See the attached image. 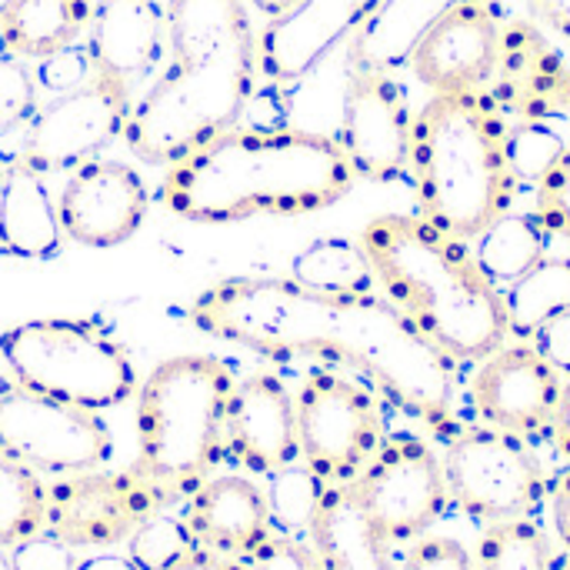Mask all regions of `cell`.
Here are the masks:
<instances>
[{
	"label": "cell",
	"instance_id": "1",
	"mask_svg": "<svg viewBox=\"0 0 570 570\" xmlns=\"http://www.w3.org/2000/svg\"><path fill=\"white\" fill-rule=\"evenodd\" d=\"M187 321L271 361L311 357L331 371H354L417 417L448 421L454 361L374 291H314L294 277H227L194 297Z\"/></svg>",
	"mask_w": 570,
	"mask_h": 570
},
{
	"label": "cell",
	"instance_id": "2",
	"mask_svg": "<svg viewBox=\"0 0 570 570\" xmlns=\"http://www.w3.org/2000/svg\"><path fill=\"white\" fill-rule=\"evenodd\" d=\"M354 180L337 137L237 124L167 167L160 204L180 220L220 227L327 210Z\"/></svg>",
	"mask_w": 570,
	"mask_h": 570
},
{
	"label": "cell",
	"instance_id": "3",
	"mask_svg": "<svg viewBox=\"0 0 570 570\" xmlns=\"http://www.w3.org/2000/svg\"><path fill=\"white\" fill-rule=\"evenodd\" d=\"M374 287L441 354L484 361L508 344L501 287L464 240L441 234L421 214H381L357 234Z\"/></svg>",
	"mask_w": 570,
	"mask_h": 570
},
{
	"label": "cell",
	"instance_id": "4",
	"mask_svg": "<svg viewBox=\"0 0 570 570\" xmlns=\"http://www.w3.org/2000/svg\"><path fill=\"white\" fill-rule=\"evenodd\" d=\"M411 170L421 217L464 244H474L514 204L508 130L478 90L428 100L414 120Z\"/></svg>",
	"mask_w": 570,
	"mask_h": 570
},
{
	"label": "cell",
	"instance_id": "5",
	"mask_svg": "<svg viewBox=\"0 0 570 570\" xmlns=\"http://www.w3.org/2000/svg\"><path fill=\"white\" fill-rule=\"evenodd\" d=\"M234 371L214 354L160 361L137 394V461L130 471L160 508L187 501L227 458Z\"/></svg>",
	"mask_w": 570,
	"mask_h": 570
},
{
	"label": "cell",
	"instance_id": "6",
	"mask_svg": "<svg viewBox=\"0 0 570 570\" xmlns=\"http://www.w3.org/2000/svg\"><path fill=\"white\" fill-rule=\"evenodd\" d=\"M257 77V30L204 47H170L167 67L134 100L124 127L127 150L150 167L177 164L244 124Z\"/></svg>",
	"mask_w": 570,
	"mask_h": 570
},
{
	"label": "cell",
	"instance_id": "7",
	"mask_svg": "<svg viewBox=\"0 0 570 570\" xmlns=\"http://www.w3.org/2000/svg\"><path fill=\"white\" fill-rule=\"evenodd\" d=\"M0 361L13 384L97 414L130 401L140 384L124 344L80 317H37L7 327Z\"/></svg>",
	"mask_w": 570,
	"mask_h": 570
},
{
	"label": "cell",
	"instance_id": "8",
	"mask_svg": "<svg viewBox=\"0 0 570 570\" xmlns=\"http://www.w3.org/2000/svg\"><path fill=\"white\" fill-rule=\"evenodd\" d=\"M301 461L324 484H351L384 444V414L377 397L354 377L314 367L297 394Z\"/></svg>",
	"mask_w": 570,
	"mask_h": 570
},
{
	"label": "cell",
	"instance_id": "9",
	"mask_svg": "<svg viewBox=\"0 0 570 570\" xmlns=\"http://www.w3.org/2000/svg\"><path fill=\"white\" fill-rule=\"evenodd\" d=\"M0 454L40 478H63L107 468L114 434L97 411L10 384L0 391Z\"/></svg>",
	"mask_w": 570,
	"mask_h": 570
},
{
	"label": "cell",
	"instance_id": "10",
	"mask_svg": "<svg viewBox=\"0 0 570 570\" xmlns=\"http://www.w3.org/2000/svg\"><path fill=\"white\" fill-rule=\"evenodd\" d=\"M444 478L451 501L484 524L528 518L548 494L534 451L494 428L458 434L444 454Z\"/></svg>",
	"mask_w": 570,
	"mask_h": 570
},
{
	"label": "cell",
	"instance_id": "11",
	"mask_svg": "<svg viewBox=\"0 0 570 570\" xmlns=\"http://www.w3.org/2000/svg\"><path fill=\"white\" fill-rule=\"evenodd\" d=\"M351 488L387 544L424 538L451 504L444 461L411 434L384 438Z\"/></svg>",
	"mask_w": 570,
	"mask_h": 570
},
{
	"label": "cell",
	"instance_id": "12",
	"mask_svg": "<svg viewBox=\"0 0 570 570\" xmlns=\"http://www.w3.org/2000/svg\"><path fill=\"white\" fill-rule=\"evenodd\" d=\"M137 94L114 77L90 73L80 87L53 94L27 124L20 164L37 174H70L83 160L104 157V150L124 137Z\"/></svg>",
	"mask_w": 570,
	"mask_h": 570
},
{
	"label": "cell",
	"instance_id": "13",
	"mask_svg": "<svg viewBox=\"0 0 570 570\" xmlns=\"http://www.w3.org/2000/svg\"><path fill=\"white\" fill-rule=\"evenodd\" d=\"M164 511L154 491L127 471H80L47 484L43 534L63 541L73 551H110L130 541V534Z\"/></svg>",
	"mask_w": 570,
	"mask_h": 570
},
{
	"label": "cell",
	"instance_id": "14",
	"mask_svg": "<svg viewBox=\"0 0 570 570\" xmlns=\"http://www.w3.org/2000/svg\"><path fill=\"white\" fill-rule=\"evenodd\" d=\"M337 144L354 177L387 184L411 170L414 117L407 94L391 70L351 67Z\"/></svg>",
	"mask_w": 570,
	"mask_h": 570
},
{
	"label": "cell",
	"instance_id": "15",
	"mask_svg": "<svg viewBox=\"0 0 570 570\" xmlns=\"http://www.w3.org/2000/svg\"><path fill=\"white\" fill-rule=\"evenodd\" d=\"M147 207L150 194L140 170L107 157H94L73 167L57 194L63 237L90 250L127 244L144 227Z\"/></svg>",
	"mask_w": 570,
	"mask_h": 570
},
{
	"label": "cell",
	"instance_id": "16",
	"mask_svg": "<svg viewBox=\"0 0 570 570\" xmlns=\"http://www.w3.org/2000/svg\"><path fill=\"white\" fill-rule=\"evenodd\" d=\"M501 50L504 30L491 0H468L421 33L407 67L431 94H471L494 77Z\"/></svg>",
	"mask_w": 570,
	"mask_h": 570
},
{
	"label": "cell",
	"instance_id": "17",
	"mask_svg": "<svg viewBox=\"0 0 570 570\" xmlns=\"http://www.w3.org/2000/svg\"><path fill=\"white\" fill-rule=\"evenodd\" d=\"M561 374L538 354L531 341L501 344L481 361L471 381V401L494 431L531 438L541 434L561 397Z\"/></svg>",
	"mask_w": 570,
	"mask_h": 570
},
{
	"label": "cell",
	"instance_id": "18",
	"mask_svg": "<svg viewBox=\"0 0 570 570\" xmlns=\"http://www.w3.org/2000/svg\"><path fill=\"white\" fill-rule=\"evenodd\" d=\"M384 0H304L257 30V67L271 83L307 77L334 47L351 40Z\"/></svg>",
	"mask_w": 570,
	"mask_h": 570
},
{
	"label": "cell",
	"instance_id": "19",
	"mask_svg": "<svg viewBox=\"0 0 570 570\" xmlns=\"http://www.w3.org/2000/svg\"><path fill=\"white\" fill-rule=\"evenodd\" d=\"M227 458L264 478L301 461L297 404L277 374L254 371L234 384L227 411Z\"/></svg>",
	"mask_w": 570,
	"mask_h": 570
},
{
	"label": "cell",
	"instance_id": "20",
	"mask_svg": "<svg viewBox=\"0 0 570 570\" xmlns=\"http://www.w3.org/2000/svg\"><path fill=\"white\" fill-rule=\"evenodd\" d=\"M94 73L114 77L140 97L167 60L164 0H100L83 40Z\"/></svg>",
	"mask_w": 570,
	"mask_h": 570
},
{
	"label": "cell",
	"instance_id": "21",
	"mask_svg": "<svg viewBox=\"0 0 570 570\" xmlns=\"http://www.w3.org/2000/svg\"><path fill=\"white\" fill-rule=\"evenodd\" d=\"M184 524L197 548L247 561L271 534V508L264 488L240 474H220L204 481L184 511Z\"/></svg>",
	"mask_w": 570,
	"mask_h": 570
},
{
	"label": "cell",
	"instance_id": "22",
	"mask_svg": "<svg viewBox=\"0 0 570 570\" xmlns=\"http://www.w3.org/2000/svg\"><path fill=\"white\" fill-rule=\"evenodd\" d=\"M307 541L324 570H397L391 544L371 524L351 484H327Z\"/></svg>",
	"mask_w": 570,
	"mask_h": 570
},
{
	"label": "cell",
	"instance_id": "23",
	"mask_svg": "<svg viewBox=\"0 0 570 570\" xmlns=\"http://www.w3.org/2000/svg\"><path fill=\"white\" fill-rule=\"evenodd\" d=\"M63 240L47 177L17 164L0 184V254L17 261H50L63 250Z\"/></svg>",
	"mask_w": 570,
	"mask_h": 570
},
{
	"label": "cell",
	"instance_id": "24",
	"mask_svg": "<svg viewBox=\"0 0 570 570\" xmlns=\"http://www.w3.org/2000/svg\"><path fill=\"white\" fill-rule=\"evenodd\" d=\"M90 0H0V50L20 60H43L87 37Z\"/></svg>",
	"mask_w": 570,
	"mask_h": 570
},
{
	"label": "cell",
	"instance_id": "25",
	"mask_svg": "<svg viewBox=\"0 0 570 570\" xmlns=\"http://www.w3.org/2000/svg\"><path fill=\"white\" fill-rule=\"evenodd\" d=\"M468 0H384L381 10L347 40L351 67L394 70L407 63V53L421 40V33L451 7Z\"/></svg>",
	"mask_w": 570,
	"mask_h": 570
},
{
	"label": "cell",
	"instance_id": "26",
	"mask_svg": "<svg viewBox=\"0 0 570 570\" xmlns=\"http://www.w3.org/2000/svg\"><path fill=\"white\" fill-rule=\"evenodd\" d=\"M478 264L481 271L504 291L521 281L538 261L548 257V230L534 220V214L508 210L498 217L478 240Z\"/></svg>",
	"mask_w": 570,
	"mask_h": 570
},
{
	"label": "cell",
	"instance_id": "27",
	"mask_svg": "<svg viewBox=\"0 0 570 570\" xmlns=\"http://www.w3.org/2000/svg\"><path fill=\"white\" fill-rule=\"evenodd\" d=\"M508 311V331L518 341H531L534 331L570 307V257H544L521 281L501 291Z\"/></svg>",
	"mask_w": 570,
	"mask_h": 570
},
{
	"label": "cell",
	"instance_id": "28",
	"mask_svg": "<svg viewBox=\"0 0 570 570\" xmlns=\"http://www.w3.org/2000/svg\"><path fill=\"white\" fill-rule=\"evenodd\" d=\"M47 484L37 471L0 454V551L37 538L43 531Z\"/></svg>",
	"mask_w": 570,
	"mask_h": 570
},
{
	"label": "cell",
	"instance_id": "29",
	"mask_svg": "<svg viewBox=\"0 0 570 570\" xmlns=\"http://www.w3.org/2000/svg\"><path fill=\"white\" fill-rule=\"evenodd\" d=\"M478 570H554V544L531 518L498 521L481 534Z\"/></svg>",
	"mask_w": 570,
	"mask_h": 570
},
{
	"label": "cell",
	"instance_id": "30",
	"mask_svg": "<svg viewBox=\"0 0 570 570\" xmlns=\"http://www.w3.org/2000/svg\"><path fill=\"white\" fill-rule=\"evenodd\" d=\"M291 277L314 291H347V294H367L374 291L371 267L357 247V240H317L311 244L294 264Z\"/></svg>",
	"mask_w": 570,
	"mask_h": 570
},
{
	"label": "cell",
	"instance_id": "31",
	"mask_svg": "<svg viewBox=\"0 0 570 570\" xmlns=\"http://www.w3.org/2000/svg\"><path fill=\"white\" fill-rule=\"evenodd\" d=\"M324 491H327V484L304 461L271 474V484H267L264 494H267L274 531L307 541V531L314 524V514L321 508Z\"/></svg>",
	"mask_w": 570,
	"mask_h": 570
},
{
	"label": "cell",
	"instance_id": "32",
	"mask_svg": "<svg viewBox=\"0 0 570 570\" xmlns=\"http://www.w3.org/2000/svg\"><path fill=\"white\" fill-rule=\"evenodd\" d=\"M194 544V534L187 531L184 518L174 514H150L127 541V558L140 570H167L177 564Z\"/></svg>",
	"mask_w": 570,
	"mask_h": 570
},
{
	"label": "cell",
	"instance_id": "33",
	"mask_svg": "<svg viewBox=\"0 0 570 570\" xmlns=\"http://www.w3.org/2000/svg\"><path fill=\"white\" fill-rule=\"evenodd\" d=\"M40 107V83L27 60L0 50V134L27 127Z\"/></svg>",
	"mask_w": 570,
	"mask_h": 570
},
{
	"label": "cell",
	"instance_id": "34",
	"mask_svg": "<svg viewBox=\"0 0 570 570\" xmlns=\"http://www.w3.org/2000/svg\"><path fill=\"white\" fill-rule=\"evenodd\" d=\"M534 220L548 230V237L570 240V147L544 170L534 190Z\"/></svg>",
	"mask_w": 570,
	"mask_h": 570
},
{
	"label": "cell",
	"instance_id": "35",
	"mask_svg": "<svg viewBox=\"0 0 570 570\" xmlns=\"http://www.w3.org/2000/svg\"><path fill=\"white\" fill-rule=\"evenodd\" d=\"M564 144L554 130L541 124H524L514 134H508V160L518 180H541L544 170L561 157Z\"/></svg>",
	"mask_w": 570,
	"mask_h": 570
},
{
	"label": "cell",
	"instance_id": "36",
	"mask_svg": "<svg viewBox=\"0 0 570 570\" xmlns=\"http://www.w3.org/2000/svg\"><path fill=\"white\" fill-rule=\"evenodd\" d=\"M37 83L40 90H47L50 97L53 94H67L73 87H80L83 80H90L94 73V63H90V53L83 43H73L67 50H57L43 60H37Z\"/></svg>",
	"mask_w": 570,
	"mask_h": 570
},
{
	"label": "cell",
	"instance_id": "37",
	"mask_svg": "<svg viewBox=\"0 0 570 570\" xmlns=\"http://www.w3.org/2000/svg\"><path fill=\"white\" fill-rule=\"evenodd\" d=\"M247 570H324L311 541L274 531L250 558Z\"/></svg>",
	"mask_w": 570,
	"mask_h": 570
},
{
	"label": "cell",
	"instance_id": "38",
	"mask_svg": "<svg viewBox=\"0 0 570 570\" xmlns=\"http://www.w3.org/2000/svg\"><path fill=\"white\" fill-rule=\"evenodd\" d=\"M397 570H478V558L458 538H417Z\"/></svg>",
	"mask_w": 570,
	"mask_h": 570
},
{
	"label": "cell",
	"instance_id": "39",
	"mask_svg": "<svg viewBox=\"0 0 570 570\" xmlns=\"http://www.w3.org/2000/svg\"><path fill=\"white\" fill-rule=\"evenodd\" d=\"M10 564L13 570H77V551L67 548L63 541L50 538V534H37L23 544H17L10 551Z\"/></svg>",
	"mask_w": 570,
	"mask_h": 570
},
{
	"label": "cell",
	"instance_id": "40",
	"mask_svg": "<svg viewBox=\"0 0 570 570\" xmlns=\"http://www.w3.org/2000/svg\"><path fill=\"white\" fill-rule=\"evenodd\" d=\"M531 344L538 347V354L561 374V377H570V307L554 314L551 321H544Z\"/></svg>",
	"mask_w": 570,
	"mask_h": 570
},
{
	"label": "cell",
	"instance_id": "41",
	"mask_svg": "<svg viewBox=\"0 0 570 570\" xmlns=\"http://www.w3.org/2000/svg\"><path fill=\"white\" fill-rule=\"evenodd\" d=\"M167 570H247V561L207 551V548H190L177 564H170Z\"/></svg>",
	"mask_w": 570,
	"mask_h": 570
},
{
	"label": "cell",
	"instance_id": "42",
	"mask_svg": "<svg viewBox=\"0 0 570 570\" xmlns=\"http://www.w3.org/2000/svg\"><path fill=\"white\" fill-rule=\"evenodd\" d=\"M551 518H554L558 538L570 548V471L554 481V491H551Z\"/></svg>",
	"mask_w": 570,
	"mask_h": 570
},
{
	"label": "cell",
	"instance_id": "43",
	"mask_svg": "<svg viewBox=\"0 0 570 570\" xmlns=\"http://www.w3.org/2000/svg\"><path fill=\"white\" fill-rule=\"evenodd\" d=\"M548 431L554 438V448L570 461V377L561 384V397H558V407H554Z\"/></svg>",
	"mask_w": 570,
	"mask_h": 570
},
{
	"label": "cell",
	"instance_id": "44",
	"mask_svg": "<svg viewBox=\"0 0 570 570\" xmlns=\"http://www.w3.org/2000/svg\"><path fill=\"white\" fill-rule=\"evenodd\" d=\"M534 10L551 30L570 37V0H534Z\"/></svg>",
	"mask_w": 570,
	"mask_h": 570
},
{
	"label": "cell",
	"instance_id": "45",
	"mask_svg": "<svg viewBox=\"0 0 570 570\" xmlns=\"http://www.w3.org/2000/svg\"><path fill=\"white\" fill-rule=\"evenodd\" d=\"M77 570H140L130 558H120V554H97V558H87L80 561Z\"/></svg>",
	"mask_w": 570,
	"mask_h": 570
},
{
	"label": "cell",
	"instance_id": "46",
	"mask_svg": "<svg viewBox=\"0 0 570 570\" xmlns=\"http://www.w3.org/2000/svg\"><path fill=\"white\" fill-rule=\"evenodd\" d=\"M304 0H247V7H254L261 17H267V20H277V17H284V13H291L294 7H301Z\"/></svg>",
	"mask_w": 570,
	"mask_h": 570
},
{
	"label": "cell",
	"instance_id": "47",
	"mask_svg": "<svg viewBox=\"0 0 570 570\" xmlns=\"http://www.w3.org/2000/svg\"><path fill=\"white\" fill-rule=\"evenodd\" d=\"M0 570H13V564H10V551H0Z\"/></svg>",
	"mask_w": 570,
	"mask_h": 570
}]
</instances>
